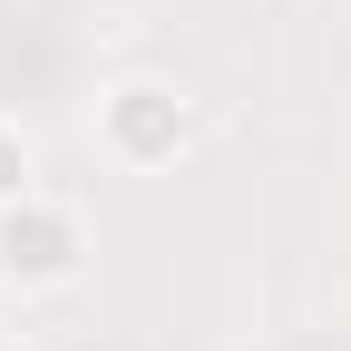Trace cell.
I'll use <instances>...</instances> for the list:
<instances>
[{"label":"cell","mask_w":351,"mask_h":351,"mask_svg":"<svg viewBox=\"0 0 351 351\" xmlns=\"http://www.w3.org/2000/svg\"><path fill=\"white\" fill-rule=\"evenodd\" d=\"M186 147H195V98H186L176 78L127 69V78L98 88V156H108V166L156 176V166H176Z\"/></svg>","instance_id":"6da1fadb"},{"label":"cell","mask_w":351,"mask_h":351,"mask_svg":"<svg viewBox=\"0 0 351 351\" xmlns=\"http://www.w3.org/2000/svg\"><path fill=\"white\" fill-rule=\"evenodd\" d=\"M88 274V215L59 205V195H20V205H0V283L10 293H69Z\"/></svg>","instance_id":"7a4b0ae2"},{"label":"cell","mask_w":351,"mask_h":351,"mask_svg":"<svg viewBox=\"0 0 351 351\" xmlns=\"http://www.w3.org/2000/svg\"><path fill=\"white\" fill-rule=\"evenodd\" d=\"M39 186V147L20 137V117H0V205H20Z\"/></svg>","instance_id":"3957f363"}]
</instances>
